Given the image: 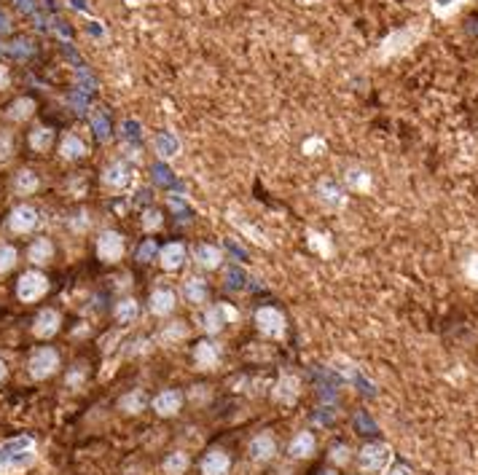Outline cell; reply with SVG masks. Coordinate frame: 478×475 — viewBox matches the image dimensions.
I'll return each mask as SVG.
<instances>
[{
    "label": "cell",
    "mask_w": 478,
    "mask_h": 475,
    "mask_svg": "<svg viewBox=\"0 0 478 475\" xmlns=\"http://www.w3.org/2000/svg\"><path fill=\"white\" fill-rule=\"evenodd\" d=\"M38 456V446L30 435L11 438L0 443V475H19L25 473Z\"/></svg>",
    "instance_id": "6da1fadb"
},
{
    "label": "cell",
    "mask_w": 478,
    "mask_h": 475,
    "mask_svg": "<svg viewBox=\"0 0 478 475\" xmlns=\"http://www.w3.org/2000/svg\"><path fill=\"white\" fill-rule=\"evenodd\" d=\"M57 368H60V354H57V349L51 347L35 349L30 354V360H27V371H30V376L35 381H43L49 379V376H54Z\"/></svg>",
    "instance_id": "7a4b0ae2"
},
{
    "label": "cell",
    "mask_w": 478,
    "mask_h": 475,
    "mask_svg": "<svg viewBox=\"0 0 478 475\" xmlns=\"http://www.w3.org/2000/svg\"><path fill=\"white\" fill-rule=\"evenodd\" d=\"M49 293V280L40 271H25L16 282V298L22 304H35Z\"/></svg>",
    "instance_id": "3957f363"
},
{
    "label": "cell",
    "mask_w": 478,
    "mask_h": 475,
    "mask_svg": "<svg viewBox=\"0 0 478 475\" xmlns=\"http://www.w3.org/2000/svg\"><path fill=\"white\" fill-rule=\"evenodd\" d=\"M255 328H258L261 336H266V339H283L287 330L285 315H283L280 309H274V306H261V309L255 312Z\"/></svg>",
    "instance_id": "277c9868"
},
{
    "label": "cell",
    "mask_w": 478,
    "mask_h": 475,
    "mask_svg": "<svg viewBox=\"0 0 478 475\" xmlns=\"http://www.w3.org/2000/svg\"><path fill=\"white\" fill-rule=\"evenodd\" d=\"M357 462H360V467L368 470V473H382V470L390 467V462H392V448H390L387 443L363 446Z\"/></svg>",
    "instance_id": "5b68a950"
},
{
    "label": "cell",
    "mask_w": 478,
    "mask_h": 475,
    "mask_svg": "<svg viewBox=\"0 0 478 475\" xmlns=\"http://www.w3.org/2000/svg\"><path fill=\"white\" fill-rule=\"evenodd\" d=\"M419 32H422L419 27H406V30H398V32H392V35H387L384 43L379 46V57L387 60V57H395V54L409 51V49L416 43Z\"/></svg>",
    "instance_id": "8992f818"
},
{
    "label": "cell",
    "mask_w": 478,
    "mask_h": 475,
    "mask_svg": "<svg viewBox=\"0 0 478 475\" xmlns=\"http://www.w3.org/2000/svg\"><path fill=\"white\" fill-rule=\"evenodd\" d=\"M97 258L105 263H119L124 258V236L119 231H102L97 239Z\"/></svg>",
    "instance_id": "52a82bcc"
},
{
    "label": "cell",
    "mask_w": 478,
    "mask_h": 475,
    "mask_svg": "<svg viewBox=\"0 0 478 475\" xmlns=\"http://www.w3.org/2000/svg\"><path fill=\"white\" fill-rule=\"evenodd\" d=\"M132 180H134V169L129 167L127 161H113L102 172V183L113 191H124Z\"/></svg>",
    "instance_id": "ba28073f"
},
{
    "label": "cell",
    "mask_w": 478,
    "mask_h": 475,
    "mask_svg": "<svg viewBox=\"0 0 478 475\" xmlns=\"http://www.w3.org/2000/svg\"><path fill=\"white\" fill-rule=\"evenodd\" d=\"M35 226H38V210H35V207H30V204H19V207L11 210V215H8V228H11L14 234H30V231H35Z\"/></svg>",
    "instance_id": "9c48e42d"
},
{
    "label": "cell",
    "mask_w": 478,
    "mask_h": 475,
    "mask_svg": "<svg viewBox=\"0 0 478 475\" xmlns=\"http://www.w3.org/2000/svg\"><path fill=\"white\" fill-rule=\"evenodd\" d=\"M248 451H250V459L255 465H266V462H272L277 456V441L269 433H261V435H255L250 441Z\"/></svg>",
    "instance_id": "30bf717a"
},
{
    "label": "cell",
    "mask_w": 478,
    "mask_h": 475,
    "mask_svg": "<svg viewBox=\"0 0 478 475\" xmlns=\"http://www.w3.org/2000/svg\"><path fill=\"white\" fill-rule=\"evenodd\" d=\"M60 325H62V317H60L57 309H43V312H38L35 322H32V336L35 339H51V336H57Z\"/></svg>",
    "instance_id": "8fae6325"
},
{
    "label": "cell",
    "mask_w": 478,
    "mask_h": 475,
    "mask_svg": "<svg viewBox=\"0 0 478 475\" xmlns=\"http://www.w3.org/2000/svg\"><path fill=\"white\" fill-rule=\"evenodd\" d=\"M298 395H301V379H298L296 374H285V376H280L277 387H274V400L283 403L285 409H290V406H296Z\"/></svg>",
    "instance_id": "7c38bea8"
},
{
    "label": "cell",
    "mask_w": 478,
    "mask_h": 475,
    "mask_svg": "<svg viewBox=\"0 0 478 475\" xmlns=\"http://www.w3.org/2000/svg\"><path fill=\"white\" fill-rule=\"evenodd\" d=\"M231 459L224 448H210L202 459V475H228Z\"/></svg>",
    "instance_id": "4fadbf2b"
},
{
    "label": "cell",
    "mask_w": 478,
    "mask_h": 475,
    "mask_svg": "<svg viewBox=\"0 0 478 475\" xmlns=\"http://www.w3.org/2000/svg\"><path fill=\"white\" fill-rule=\"evenodd\" d=\"M183 409V395L178 389H161L159 395L154 398V411L159 416H175V413Z\"/></svg>",
    "instance_id": "5bb4252c"
},
{
    "label": "cell",
    "mask_w": 478,
    "mask_h": 475,
    "mask_svg": "<svg viewBox=\"0 0 478 475\" xmlns=\"http://www.w3.org/2000/svg\"><path fill=\"white\" fill-rule=\"evenodd\" d=\"M218 360H221V349L215 347L213 341H199L193 347V365L199 371H213L218 365Z\"/></svg>",
    "instance_id": "9a60e30c"
},
{
    "label": "cell",
    "mask_w": 478,
    "mask_h": 475,
    "mask_svg": "<svg viewBox=\"0 0 478 475\" xmlns=\"http://www.w3.org/2000/svg\"><path fill=\"white\" fill-rule=\"evenodd\" d=\"M159 263L164 271H178L186 263V247L180 242H169L159 250Z\"/></svg>",
    "instance_id": "2e32d148"
},
{
    "label": "cell",
    "mask_w": 478,
    "mask_h": 475,
    "mask_svg": "<svg viewBox=\"0 0 478 475\" xmlns=\"http://www.w3.org/2000/svg\"><path fill=\"white\" fill-rule=\"evenodd\" d=\"M315 448H318L315 435L304 430V433L293 435V441H290V446H287V454H290L293 459H309V456H315Z\"/></svg>",
    "instance_id": "e0dca14e"
},
{
    "label": "cell",
    "mask_w": 478,
    "mask_h": 475,
    "mask_svg": "<svg viewBox=\"0 0 478 475\" xmlns=\"http://www.w3.org/2000/svg\"><path fill=\"white\" fill-rule=\"evenodd\" d=\"M318 196L320 202L325 204V207H344L347 204V196H344V191L339 188L333 180H320L318 183Z\"/></svg>",
    "instance_id": "ac0fdd59"
},
{
    "label": "cell",
    "mask_w": 478,
    "mask_h": 475,
    "mask_svg": "<svg viewBox=\"0 0 478 475\" xmlns=\"http://www.w3.org/2000/svg\"><path fill=\"white\" fill-rule=\"evenodd\" d=\"M154 151H156V156L161 161H169V158H175L180 154V140L175 134H169V132H159L154 137Z\"/></svg>",
    "instance_id": "d6986e66"
},
{
    "label": "cell",
    "mask_w": 478,
    "mask_h": 475,
    "mask_svg": "<svg viewBox=\"0 0 478 475\" xmlns=\"http://www.w3.org/2000/svg\"><path fill=\"white\" fill-rule=\"evenodd\" d=\"M228 319H234V312H231L228 306H213V309H207V315H204L202 322H204V330L215 336V333L224 330Z\"/></svg>",
    "instance_id": "ffe728a7"
},
{
    "label": "cell",
    "mask_w": 478,
    "mask_h": 475,
    "mask_svg": "<svg viewBox=\"0 0 478 475\" xmlns=\"http://www.w3.org/2000/svg\"><path fill=\"white\" fill-rule=\"evenodd\" d=\"M228 221L234 223V226H237V228H239V231H242V234H245V236H248L250 242H255V245H261V247H269V245H272V242L266 239V234H263L261 228H255L253 223L245 221L242 215L237 218V210H228Z\"/></svg>",
    "instance_id": "44dd1931"
},
{
    "label": "cell",
    "mask_w": 478,
    "mask_h": 475,
    "mask_svg": "<svg viewBox=\"0 0 478 475\" xmlns=\"http://www.w3.org/2000/svg\"><path fill=\"white\" fill-rule=\"evenodd\" d=\"M172 309H175V293H172V290L159 287V290L151 293V312H154V315L167 317V315H172Z\"/></svg>",
    "instance_id": "7402d4cb"
},
{
    "label": "cell",
    "mask_w": 478,
    "mask_h": 475,
    "mask_svg": "<svg viewBox=\"0 0 478 475\" xmlns=\"http://www.w3.org/2000/svg\"><path fill=\"white\" fill-rule=\"evenodd\" d=\"M60 154H62V158H67V161H78V158H84L86 156V143L78 137V134H64L62 137V143H60Z\"/></svg>",
    "instance_id": "603a6c76"
},
{
    "label": "cell",
    "mask_w": 478,
    "mask_h": 475,
    "mask_svg": "<svg viewBox=\"0 0 478 475\" xmlns=\"http://www.w3.org/2000/svg\"><path fill=\"white\" fill-rule=\"evenodd\" d=\"M51 258H54V245L49 239H35L27 250V260L32 266H46Z\"/></svg>",
    "instance_id": "cb8c5ba5"
},
{
    "label": "cell",
    "mask_w": 478,
    "mask_h": 475,
    "mask_svg": "<svg viewBox=\"0 0 478 475\" xmlns=\"http://www.w3.org/2000/svg\"><path fill=\"white\" fill-rule=\"evenodd\" d=\"M196 263L202 269H218L224 263V250L215 245H199L196 247Z\"/></svg>",
    "instance_id": "d4e9b609"
},
{
    "label": "cell",
    "mask_w": 478,
    "mask_h": 475,
    "mask_svg": "<svg viewBox=\"0 0 478 475\" xmlns=\"http://www.w3.org/2000/svg\"><path fill=\"white\" fill-rule=\"evenodd\" d=\"M32 113H35V102L30 97H19L11 102V108L5 110V119L8 121H27Z\"/></svg>",
    "instance_id": "484cf974"
},
{
    "label": "cell",
    "mask_w": 478,
    "mask_h": 475,
    "mask_svg": "<svg viewBox=\"0 0 478 475\" xmlns=\"http://www.w3.org/2000/svg\"><path fill=\"white\" fill-rule=\"evenodd\" d=\"M307 245H309V250H315L320 258H331V255H333V242L328 239V234H320L315 228L307 231Z\"/></svg>",
    "instance_id": "4316f807"
},
{
    "label": "cell",
    "mask_w": 478,
    "mask_h": 475,
    "mask_svg": "<svg viewBox=\"0 0 478 475\" xmlns=\"http://www.w3.org/2000/svg\"><path fill=\"white\" fill-rule=\"evenodd\" d=\"M183 298L186 301H191V304H204L207 301V282L202 280V277H191V280H186V285H183Z\"/></svg>",
    "instance_id": "83f0119b"
},
{
    "label": "cell",
    "mask_w": 478,
    "mask_h": 475,
    "mask_svg": "<svg viewBox=\"0 0 478 475\" xmlns=\"http://www.w3.org/2000/svg\"><path fill=\"white\" fill-rule=\"evenodd\" d=\"M186 470H189V454H183V451H172L161 465L164 475H186Z\"/></svg>",
    "instance_id": "f1b7e54d"
},
{
    "label": "cell",
    "mask_w": 478,
    "mask_h": 475,
    "mask_svg": "<svg viewBox=\"0 0 478 475\" xmlns=\"http://www.w3.org/2000/svg\"><path fill=\"white\" fill-rule=\"evenodd\" d=\"M145 406H148V398H145V392H143V389L127 392V395L119 400V409H121L124 413H132V416H134V413H140Z\"/></svg>",
    "instance_id": "f546056e"
},
{
    "label": "cell",
    "mask_w": 478,
    "mask_h": 475,
    "mask_svg": "<svg viewBox=\"0 0 478 475\" xmlns=\"http://www.w3.org/2000/svg\"><path fill=\"white\" fill-rule=\"evenodd\" d=\"M38 186H40V180H38V175H35L32 169H22V172H16V178H14V191H16L19 196L35 193Z\"/></svg>",
    "instance_id": "4dcf8cb0"
},
{
    "label": "cell",
    "mask_w": 478,
    "mask_h": 475,
    "mask_svg": "<svg viewBox=\"0 0 478 475\" xmlns=\"http://www.w3.org/2000/svg\"><path fill=\"white\" fill-rule=\"evenodd\" d=\"M344 180H347V188H352V191H360V193H368V191H371V175H368L366 169H360V167L347 169Z\"/></svg>",
    "instance_id": "1f68e13d"
},
{
    "label": "cell",
    "mask_w": 478,
    "mask_h": 475,
    "mask_svg": "<svg viewBox=\"0 0 478 475\" xmlns=\"http://www.w3.org/2000/svg\"><path fill=\"white\" fill-rule=\"evenodd\" d=\"M137 312H140V306H137L134 298H121V301L116 304V309H113V317H116V322L129 325V322L137 319Z\"/></svg>",
    "instance_id": "d6a6232c"
},
{
    "label": "cell",
    "mask_w": 478,
    "mask_h": 475,
    "mask_svg": "<svg viewBox=\"0 0 478 475\" xmlns=\"http://www.w3.org/2000/svg\"><path fill=\"white\" fill-rule=\"evenodd\" d=\"M51 143H54V129L35 127L30 132V148H32V151L43 154V151H49V148H51Z\"/></svg>",
    "instance_id": "836d02e7"
},
{
    "label": "cell",
    "mask_w": 478,
    "mask_h": 475,
    "mask_svg": "<svg viewBox=\"0 0 478 475\" xmlns=\"http://www.w3.org/2000/svg\"><path fill=\"white\" fill-rule=\"evenodd\" d=\"M189 336V328L183 325V322H172V325H167L164 330H161V344H169V341H180V339H186Z\"/></svg>",
    "instance_id": "e575fe53"
},
{
    "label": "cell",
    "mask_w": 478,
    "mask_h": 475,
    "mask_svg": "<svg viewBox=\"0 0 478 475\" xmlns=\"http://www.w3.org/2000/svg\"><path fill=\"white\" fill-rule=\"evenodd\" d=\"M16 266V250L11 245H0V277Z\"/></svg>",
    "instance_id": "d590c367"
},
{
    "label": "cell",
    "mask_w": 478,
    "mask_h": 475,
    "mask_svg": "<svg viewBox=\"0 0 478 475\" xmlns=\"http://www.w3.org/2000/svg\"><path fill=\"white\" fill-rule=\"evenodd\" d=\"M462 3H465V0H430V5H433V14H435V16H449V14H451V11H457Z\"/></svg>",
    "instance_id": "8d00e7d4"
},
{
    "label": "cell",
    "mask_w": 478,
    "mask_h": 475,
    "mask_svg": "<svg viewBox=\"0 0 478 475\" xmlns=\"http://www.w3.org/2000/svg\"><path fill=\"white\" fill-rule=\"evenodd\" d=\"M156 255H159L156 242H154V239H145V242L140 245V250H137V260H140V263H148V260H154Z\"/></svg>",
    "instance_id": "74e56055"
},
{
    "label": "cell",
    "mask_w": 478,
    "mask_h": 475,
    "mask_svg": "<svg viewBox=\"0 0 478 475\" xmlns=\"http://www.w3.org/2000/svg\"><path fill=\"white\" fill-rule=\"evenodd\" d=\"M14 154V134L11 132H0V161L11 158Z\"/></svg>",
    "instance_id": "f35d334b"
},
{
    "label": "cell",
    "mask_w": 478,
    "mask_h": 475,
    "mask_svg": "<svg viewBox=\"0 0 478 475\" xmlns=\"http://www.w3.org/2000/svg\"><path fill=\"white\" fill-rule=\"evenodd\" d=\"M143 228H145V231H156V228H161V212L148 210V212L143 215Z\"/></svg>",
    "instance_id": "ab89813d"
},
{
    "label": "cell",
    "mask_w": 478,
    "mask_h": 475,
    "mask_svg": "<svg viewBox=\"0 0 478 475\" xmlns=\"http://www.w3.org/2000/svg\"><path fill=\"white\" fill-rule=\"evenodd\" d=\"M465 277H468L470 285L478 287V255H470V258H468V263H465Z\"/></svg>",
    "instance_id": "60d3db41"
},
{
    "label": "cell",
    "mask_w": 478,
    "mask_h": 475,
    "mask_svg": "<svg viewBox=\"0 0 478 475\" xmlns=\"http://www.w3.org/2000/svg\"><path fill=\"white\" fill-rule=\"evenodd\" d=\"M350 448H347V446H336V448H333V451H331V459H333V462H336V465H347V462H350Z\"/></svg>",
    "instance_id": "b9f144b4"
},
{
    "label": "cell",
    "mask_w": 478,
    "mask_h": 475,
    "mask_svg": "<svg viewBox=\"0 0 478 475\" xmlns=\"http://www.w3.org/2000/svg\"><path fill=\"white\" fill-rule=\"evenodd\" d=\"M322 148H325V140H320V137H312V140L304 143V154H307V156H315Z\"/></svg>",
    "instance_id": "7bdbcfd3"
},
{
    "label": "cell",
    "mask_w": 478,
    "mask_h": 475,
    "mask_svg": "<svg viewBox=\"0 0 478 475\" xmlns=\"http://www.w3.org/2000/svg\"><path fill=\"white\" fill-rule=\"evenodd\" d=\"M84 381V371H73L70 376H67V387H78Z\"/></svg>",
    "instance_id": "ee69618b"
},
{
    "label": "cell",
    "mask_w": 478,
    "mask_h": 475,
    "mask_svg": "<svg viewBox=\"0 0 478 475\" xmlns=\"http://www.w3.org/2000/svg\"><path fill=\"white\" fill-rule=\"evenodd\" d=\"M95 124H97V134L105 137V134H108V132H105V119H102L99 113H95Z\"/></svg>",
    "instance_id": "f6af8a7d"
},
{
    "label": "cell",
    "mask_w": 478,
    "mask_h": 475,
    "mask_svg": "<svg viewBox=\"0 0 478 475\" xmlns=\"http://www.w3.org/2000/svg\"><path fill=\"white\" fill-rule=\"evenodd\" d=\"M8 86V70L0 64V89H5Z\"/></svg>",
    "instance_id": "bcb514c9"
},
{
    "label": "cell",
    "mask_w": 478,
    "mask_h": 475,
    "mask_svg": "<svg viewBox=\"0 0 478 475\" xmlns=\"http://www.w3.org/2000/svg\"><path fill=\"white\" fill-rule=\"evenodd\" d=\"M390 475H409V470H406V467H395Z\"/></svg>",
    "instance_id": "7dc6e473"
},
{
    "label": "cell",
    "mask_w": 478,
    "mask_h": 475,
    "mask_svg": "<svg viewBox=\"0 0 478 475\" xmlns=\"http://www.w3.org/2000/svg\"><path fill=\"white\" fill-rule=\"evenodd\" d=\"M5 379V363H3V360H0V381Z\"/></svg>",
    "instance_id": "c3c4849f"
},
{
    "label": "cell",
    "mask_w": 478,
    "mask_h": 475,
    "mask_svg": "<svg viewBox=\"0 0 478 475\" xmlns=\"http://www.w3.org/2000/svg\"><path fill=\"white\" fill-rule=\"evenodd\" d=\"M8 30V25H5V16H0V32Z\"/></svg>",
    "instance_id": "681fc988"
}]
</instances>
